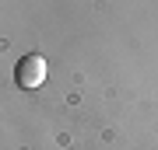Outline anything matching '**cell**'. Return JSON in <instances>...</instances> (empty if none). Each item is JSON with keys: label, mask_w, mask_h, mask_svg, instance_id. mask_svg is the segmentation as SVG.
Here are the masks:
<instances>
[{"label": "cell", "mask_w": 158, "mask_h": 150, "mask_svg": "<svg viewBox=\"0 0 158 150\" xmlns=\"http://www.w3.org/2000/svg\"><path fill=\"white\" fill-rule=\"evenodd\" d=\"M46 73H49L46 56H21V60H18V70H14V80H18V87L35 91V87L46 84Z\"/></svg>", "instance_id": "obj_1"}]
</instances>
